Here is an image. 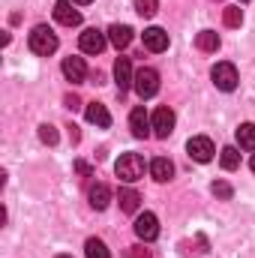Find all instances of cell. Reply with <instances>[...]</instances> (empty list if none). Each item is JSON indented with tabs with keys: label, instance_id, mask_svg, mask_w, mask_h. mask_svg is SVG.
<instances>
[{
	"label": "cell",
	"instance_id": "cell-28",
	"mask_svg": "<svg viewBox=\"0 0 255 258\" xmlns=\"http://www.w3.org/2000/svg\"><path fill=\"white\" fill-rule=\"evenodd\" d=\"M66 105L69 108H78V96H66Z\"/></svg>",
	"mask_w": 255,
	"mask_h": 258
},
{
	"label": "cell",
	"instance_id": "cell-31",
	"mask_svg": "<svg viewBox=\"0 0 255 258\" xmlns=\"http://www.w3.org/2000/svg\"><path fill=\"white\" fill-rule=\"evenodd\" d=\"M54 258H72V255H54Z\"/></svg>",
	"mask_w": 255,
	"mask_h": 258
},
{
	"label": "cell",
	"instance_id": "cell-2",
	"mask_svg": "<svg viewBox=\"0 0 255 258\" xmlns=\"http://www.w3.org/2000/svg\"><path fill=\"white\" fill-rule=\"evenodd\" d=\"M114 174H117L120 180H126V183L141 180V177H144V159H141L138 153H123V156L117 159V165H114Z\"/></svg>",
	"mask_w": 255,
	"mask_h": 258
},
{
	"label": "cell",
	"instance_id": "cell-9",
	"mask_svg": "<svg viewBox=\"0 0 255 258\" xmlns=\"http://www.w3.org/2000/svg\"><path fill=\"white\" fill-rule=\"evenodd\" d=\"M54 21L63 24V27H78V24H81V12L72 9L69 0H57V3H54Z\"/></svg>",
	"mask_w": 255,
	"mask_h": 258
},
{
	"label": "cell",
	"instance_id": "cell-16",
	"mask_svg": "<svg viewBox=\"0 0 255 258\" xmlns=\"http://www.w3.org/2000/svg\"><path fill=\"white\" fill-rule=\"evenodd\" d=\"M84 114H87V120H90V123H96V126H102V129L111 126V114H108V108H105V105H99V102H90Z\"/></svg>",
	"mask_w": 255,
	"mask_h": 258
},
{
	"label": "cell",
	"instance_id": "cell-19",
	"mask_svg": "<svg viewBox=\"0 0 255 258\" xmlns=\"http://www.w3.org/2000/svg\"><path fill=\"white\" fill-rule=\"evenodd\" d=\"M117 201H120V210H123V213H135V210H138V204H141V195L126 186V189H120Z\"/></svg>",
	"mask_w": 255,
	"mask_h": 258
},
{
	"label": "cell",
	"instance_id": "cell-6",
	"mask_svg": "<svg viewBox=\"0 0 255 258\" xmlns=\"http://www.w3.org/2000/svg\"><path fill=\"white\" fill-rule=\"evenodd\" d=\"M78 48H81L84 54H102V48H105V33L96 30V27H87V30L78 36Z\"/></svg>",
	"mask_w": 255,
	"mask_h": 258
},
{
	"label": "cell",
	"instance_id": "cell-26",
	"mask_svg": "<svg viewBox=\"0 0 255 258\" xmlns=\"http://www.w3.org/2000/svg\"><path fill=\"white\" fill-rule=\"evenodd\" d=\"M210 189H213V195H216V198H231V195H234L231 183H225V180H216V183H213Z\"/></svg>",
	"mask_w": 255,
	"mask_h": 258
},
{
	"label": "cell",
	"instance_id": "cell-15",
	"mask_svg": "<svg viewBox=\"0 0 255 258\" xmlns=\"http://www.w3.org/2000/svg\"><path fill=\"white\" fill-rule=\"evenodd\" d=\"M108 42L120 51V48H126L129 42H132V27H126V24H111L108 27Z\"/></svg>",
	"mask_w": 255,
	"mask_h": 258
},
{
	"label": "cell",
	"instance_id": "cell-7",
	"mask_svg": "<svg viewBox=\"0 0 255 258\" xmlns=\"http://www.w3.org/2000/svg\"><path fill=\"white\" fill-rule=\"evenodd\" d=\"M135 234L141 237V240H156L159 237V219L150 213V210H144V213H138V219H135Z\"/></svg>",
	"mask_w": 255,
	"mask_h": 258
},
{
	"label": "cell",
	"instance_id": "cell-21",
	"mask_svg": "<svg viewBox=\"0 0 255 258\" xmlns=\"http://www.w3.org/2000/svg\"><path fill=\"white\" fill-rule=\"evenodd\" d=\"M237 141H240V147L255 150V123H240L237 126Z\"/></svg>",
	"mask_w": 255,
	"mask_h": 258
},
{
	"label": "cell",
	"instance_id": "cell-3",
	"mask_svg": "<svg viewBox=\"0 0 255 258\" xmlns=\"http://www.w3.org/2000/svg\"><path fill=\"white\" fill-rule=\"evenodd\" d=\"M132 87H135V93H138L141 99L156 96V93H159V72H156V69H150V66H141V69L135 72Z\"/></svg>",
	"mask_w": 255,
	"mask_h": 258
},
{
	"label": "cell",
	"instance_id": "cell-25",
	"mask_svg": "<svg viewBox=\"0 0 255 258\" xmlns=\"http://www.w3.org/2000/svg\"><path fill=\"white\" fill-rule=\"evenodd\" d=\"M39 138H42L45 144H57V129L51 126V123H42V126H39Z\"/></svg>",
	"mask_w": 255,
	"mask_h": 258
},
{
	"label": "cell",
	"instance_id": "cell-29",
	"mask_svg": "<svg viewBox=\"0 0 255 258\" xmlns=\"http://www.w3.org/2000/svg\"><path fill=\"white\" fill-rule=\"evenodd\" d=\"M72 3H78V6H87V3H93V0H72Z\"/></svg>",
	"mask_w": 255,
	"mask_h": 258
},
{
	"label": "cell",
	"instance_id": "cell-12",
	"mask_svg": "<svg viewBox=\"0 0 255 258\" xmlns=\"http://www.w3.org/2000/svg\"><path fill=\"white\" fill-rule=\"evenodd\" d=\"M114 81H117L120 96H123L129 87H132L135 75H132V63H129V57H117V63H114Z\"/></svg>",
	"mask_w": 255,
	"mask_h": 258
},
{
	"label": "cell",
	"instance_id": "cell-22",
	"mask_svg": "<svg viewBox=\"0 0 255 258\" xmlns=\"http://www.w3.org/2000/svg\"><path fill=\"white\" fill-rule=\"evenodd\" d=\"M219 162H222V168H225V171H234V168L240 165V153H237V147H222Z\"/></svg>",
	"mask_w": 255,
	"mask_h": 258
},
{
	"label": "cell",
	"instance_id": "cell-27",
	"mask_svg": "<svg viewBox=\"0 0 255 258\" xmlns=\"http://www.w3.org/2000/svg\"><path fill=\"white\" fill-rule=\"evenodd\" d=\"M132 252H129V258H150V249H144V246H129Z\"/></svg>",
	"mask_w": 255,
	"mask_h": 258
},
{
	"label": "cell",
	"instance_id": "cell-30",
	"mask_svg": "<svg viewBox=\"0 0 255 258\" xmlns=\"http://www.w3.org/2000/svg\"><path fill=\"white\" fill-rule=\"evenodd\" d=\"M249 168H252V174H255V156H252V162H249Z\"/></svg>",
	"mask_w": 255,
	"mask_h": 258
},
{
	"label": "cell",
	"instance_id": "cell-20",
	"mask_svg": "<svg viewBox=\"0 0 255 258\" xmlns=\"http://www.w3.org/2000/svg\"><path fill=\"white\" fill-rule=\"evenodd\" d=\"M84 255L87 258H111V252H108V246H105L99 237H90V240L84 243Z\"/></svg>",
	"mask_w": 255,
	"mask_h": 258
},
{
	"label": "cell",
	"instance_id": "cell-23",
	"mask_svg": "<svg viewBox=\"0 0 255 258\" xmlns=\"http://www.w3.org/2000/svg\"><path fill=\"white\" fill-rule=\"evenodd\" d=\"M222 21H225V27H240V21H243V12H240L237 6H225V12H222Z\"/></svg>",
	"mask_w": 255,
	"mask_h": 258
},
{
	"label": "cell",
	"instance_id": "cell-11",
	"mask_svg": "<svg viewBox=\"0 0 255 258\" xmlns=\"http://www.w3.org/2000/svg\"><path fill=\"white\" fill-rule=\"evenodd\" d=\"M129 129H132V135L135 138H147L150 135V117H147V111H144V105H138V108H132V114H129Z\"/></svg>",
	"mask_w": 255,
	"mask_h": 258
},
{
	"label": "cell",
	"instance_id": "cell-17",
	"mask_svg": "<svg viewBox=\"0 0 255 258\" xmlns=\"http://www.w3.org/2000/svg\"><path fill=\"white\" fill-rule=\"evenodd\" d=\"M108 201H111V189H108L105 183H93V186H90V207H93V210H105Z\"/></svg>",
	"mask_w": 255,
	"mask_h": 258
},
{
	"label": "cell",
	"instance_id": "cell-4",
	"mask_svg": "<svg viewBox=\"0 0 255 258\" xmlns=\"http://www.w3.org/2000/svg\"><path fill=\"white\" fill-rule=\"evenodd\" d=\"M210 78H213V84L219 87V90H225V93H231L234 87H237V69L234 63H216L213 66V72H210Z\"/></svg>",
	"mask_w": 255,
	"mask_h": 258
},
{
	"label": "cell",
	"instance_id": "cell-24",
	"mask_svg": "<svg viewBox=\"0 0 255 258\" xmlns=\"http://www.w3.org/2000/svg\"><path fill=\"white\" fill-rule=\"evenodd\" d=\"M156 9H159V0H135V12H138L141 18L156 15Z\"/></svg>",
	"mask_w": 255,
	"mask_h": 258
},
{
	"label": "cell",
	"instance_id": "cell-5",
	"mask_svg": "<svg viewBox=\"0 0 255 258\" xmlns=\"http://www.w3.org/2000/svg\"><path fill=\"white\" fill-rule=\"evenodd\" d=\"M186 153H189L195 162H210L213 153H216V147H213V141L207 135H195V138L186 141Z\"/></svg>",
	"mask_w": 255,
	"mask_h": 258
},
{
	"label": "cell",
	"instance_id": "cell-8",
	"mask_svg": "<svg viewBox=\"0 0 255 258\" xmlns=\"http://www.w3.org/2000/svg\"><path fill=\"white\" fill-rule=\"evenodd\" d=\"M150 123H153V135H156V138H168V135L174 132V111L162 105V108L153 111Z\"/></svg>",
	"mask_w": 255,
	"mask_h": 258
},
{
	"label": "cell",
	"instance_id": "cell-1",
	"mask_svg": "<svg viewBox=\"0 0 255 258\" xmlns=\"http://www.w3.org/2000/svg\"><path fill=\"white\" fill-rule=\"evenodd\" d=\"M27 42H30V51H33V54H39V57H48V54H54V51H57V36H54V30H51V27H45V24L33 27Z\"/></svg>",
	"mask_w": 255,
	"mask_h": 258
},
{
	"label": "cell",
	"instance_id": "cell-18",
	"mask_svg": "<svg viewBox=\"0 0 255 258\" xmlns=\"http://www.w3.org/2000/svg\"><path fill=\"white\" fill-rule=\"evenodd\" d=\"M195 48L204 51V54L216 51V48H219V33H216V30H201V33L195 36Z\"/></svg>",
	"mask_w": 255,
	"mask_h": 258
},
{
	"label": "cell",
	"instance_id": "cell-13",
	"mask_svg": "<svg viewBox=\"0 0 255 258\" xmlns=\"http://www.w3.org/2000/svg\"><path fill=\"white\" fill-rule=\"evenodd\" d=\"M60 69H63V75L72 81V84H81V81L87 78V66H84V60H81V57H66Z\"/></svg>",
	"mask_w": 255,
	"mask_h": 258
},
{
	"label": "cell",
	"instance_id": "cell-14",
	"mask_svg": "<svg viewBox=\"0 0 255 258\" xmlns=\"http://www.w3.org/2000/svg\"><path fill=\"white\" fill-rule=\"evenodd\" d=\"M150 174H153V180H156V183H165V180H171V174H174V165H171V159H165V156H156V159L150 162Z\"/></svg>",
	"mask_w": 255,
	"mask_h": 258
},
{
	"label": "cell",
	"instance_id": "cell-10",
	"mask_svg": "<svg viewBox=\"0 0 255 258\" xmlns=\"http://www.w3.org/2000/svg\"><path fill=\"white\" fill-rule=\"evenodd\" d=\"M141 39H144V48L153 51V54H159V51L168 48V33H165L162 27H147V30L141 33Z\"/></svg>",
	"mask_w": 255,
	"mask_h": 258
}]
</instances>
